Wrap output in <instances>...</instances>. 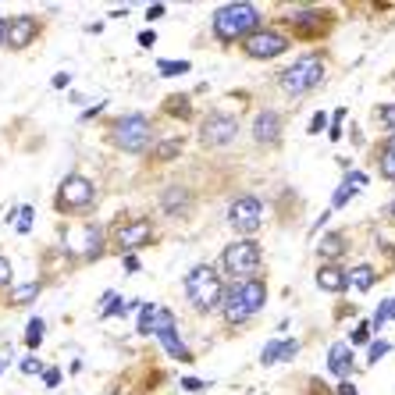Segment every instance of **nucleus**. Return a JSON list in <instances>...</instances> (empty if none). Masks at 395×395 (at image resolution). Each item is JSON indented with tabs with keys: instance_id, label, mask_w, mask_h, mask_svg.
Returning <instances> with one entry per match:
<instances>
[{
	"instance_id": "obj_7",
	"label": "nucleus",
	"mask_w": 395,
	"mask_h": 395,
	"mask_svg": "<svg viewBox=\"0 0 395 395\" xmlns=\"http://www.w3.org/2000/svg\"><path fill=\"white\" fill-rule=\"evenodd\" d=\"M61 246H65V253L75 260H100L103 249H107V239H103L100 224H72V228H65V235H61Z\"/></svg>"
},
{
	"instance_id": "obj_12",
	"label": "nucleus",
	"mask_w": 395,
	"mask_h": 395,
	"mask_svg": "<svg viewBox=\"0 0 395 395\" xmlns=\"http://www.w3.org/2000/svg\"><path fill=\"white\" fill-rule=\"evenodd\" d=\"M228 224H232L239 235H253L257 228L264 224V203L257 196L232 200V206H228Z\"/></svg>"
},
{
	"instance_id": "obj_26",
	"label": "nucleus",
	"mask_w": 395,
	"mask_h": 395,
	"mask_svg": "<svg viewBox=\"0 0 395 395\" xmlns=\"http://www.w3.org/2000/svg\"><path fill=\"white\" fill-rule=\"evenodd\" d=\"M374 121L392 136L395 132V103H381V107H374Z\"/></svg>"
},
{
	"instance_id": "obj_30",
	"label": "nucleus",
	"mask_w": 395,
	"mask_h": 395,
	"mask_svg": "<svg viewBox=\"0 0 395 395\" xmlns=\"http://www.w3.org/2000/svg\"><path fill=\"white\" fill-rule=\"evenodd\" d=\"M164 111L178 114V118H189V96H171L168 103H164Z\"/></svg>"
},
{
	"instance_id": "obj_27",
	"label": "nucleus",
	"mask_w": 395,
	"mask_h": 395,
	"mask_svg": "<svg viewBox=\"0 0 395 395\" xmlns=\"http://www.w3.org/2000/svg\"><path fill=\"white\" fill-rule=\"evenodd\" d=\"M182 153V142L178 139H168V142H157V147H153V157L157 160H175Z\"/></svg>"
},
{
	"instance_id": "obj_32",
	"label": "nucleus",
	"mask_w": 395,
	"mask_h": 395,
	"mask_svg": "<svg viewBox=\"0 0 395 395\" xmlns=\"http://www.w3.org/2000/svg\"><path fill=\"white\" fill-rule=\"evenodd\" d=\"M352 193H356V189H352V185H339V193H335V200H331V211H339V206H345L349 200H352Z\"/></svg>"
},
{
	"instance_id": "obj_40",
	"label": "nucleus",
	"mask_w": 395,
	"mask_h": 395,
	"mask_svg": "<svg viewBox=\"0 0 395 395\" xmlns=\"http://www.w3.org/2000/svg\"><path fill=\"white\" fill-rule=\"evenodd\" d=\"M22 370L25 374H39V370H43V363H39L36 356H29V360H22Z\"/></svg>"
},
{
	"instance_id": "obj_8",
	"label": "nucleus",
	"mask_w": 395,
	"mask_h": 395,
	"mask_svg": "<svg viewBox=\"0 0 395 395\" xmlns=\"http://www.w3.org/2000/svg\"><path fill=\"white\" fill-rule=\"evenodd\" d=\"M93 203H96V185H93L86 175H68V178H61L57 196H54L57 214H82V211H89Z\"/></svg>"
},
{
	"instance_id": "obj_37",
	"label": "nucleus",
	"mask_w": 395,
	"mask_h": 395,
	"mask_svg": "<svg viewBox=\"0 0 395 395\" xmlns=\"http://www.w3.org/2000/svg\"><path fill=\"white\" fill-rule=\"evenodd\" d=\"M8 281H11V260L0 257V285H8Z\"/></svg>"
},
{
	"instance_id": "obj_24",
	"label": "nucleus",
	"mask_w": 395,
	"mask_h": 395,
	"mask_svg": "<svg viewBox=\"0 0 395 395\" xmlns=\"http://www.w3.org/2000/svg\"><path fill=\"white\" fill-rule=\"evenodd\" d=\"M36 296H39V281H29V285H18L8 303H11V306H29Z\"/></svg>"
},
{
	"instance_id": "obj_29",
	"label": "nucleus",
	"mask_w": 395,
	"mask_h": 395,
	"mask_svg": "<svg viewBox=\"0 0 395 395\" xmlns=\"http://www.w3.org/2000/svg\"><path fill=\"white\" fill-rule=\"evenodd\" d=\"M388 317H395V299H381V306H378V317L370 321V331H378Z\"/></svg>"
},
{
	"instance_id": "obj_15",
	"label": "nucleus",
	"mask_w": 395,
	"mask_h": 395,
	"mask_svg": "<svg viewBox=\"0 0 395 395\" xmlns=\"http://www.w3.org/2000/svg\"><path fill=\"white\" fill-rule=\"evenodd\" d=\"M36 36H39V22L32 14H14L8 18V36H4V47L8 50H25L36 43Z\"/></svg>"
},
{
	"instance_id": "obj_19",
	"label": "nucleus",
	"mask_w": 395,
	"mask_h": 395,
	"mask_svg": "<svg viewBox=\"0 0 395 395\" xmlns=\"http://www.w3.org/2000/svg\"><path fill=\"white\" fill-rule=\"evenodd\" d=\"M328 367H331V374H335L339 381H349V374H352V349L345 342H335L331 352H328Z\"/></svg>"
},
{
	"instance_id": "obj_23",
	"label": "nucleus",
	"mask_w": 395,
	"mask_h": 395,
	"mask_svg": "<svg viewBox=\"0 0 395 395\" xmlns=\"http://www.w3.org/2000/svg\"><path fill=\"white\" fill-rule=\"evenodd\" d=\"M374 281H378V275H374L370 264H360V267H352V271H349V288H356V292H370Z\"/></svg>"
},
{
	"instance_id": "obj_39",
	"label": "nucleus",
	"mask_w": 395,
	"mask_h": 395,
	"mask_svg": "<svg viewBox=\"0 0 395 395\" xmlns=\"http://www.w3.org/2000/svg\"><path fill=\"white\" fill-rule=\"evenodd\" d=\"M367 339H370V324H360L356 331H352V342H356V345H360V342H367Z\"/></svg>"
},
{
	"instance_id": "obj_38",
	"label": "nucleus",
	"mask_w": 395,
	"mask_h": 395,
	"mask_svg": "<svg viewBox=\"0 0 395 395\" xmlns=\"http://www.w3.org/2000/svg\"><path fill=\"white\" fill-rule=\"evenodd\" d=\"M43 381H47V388H57V381H61V370H57V367L43 370Z\"/></svg>"
},
{
	"instance_id": "obj_11",
	"label": "nucleus",
	"mask_w": 395,
	"mask_h": 395,
	"mask_svg": "<svg viewBox=\"0 0 395 395\" xmlns=\"http://www.w3.org/2000/svg\"><path fill=\"white\" fill-rule=\"evenodd\" d=\"M288 47H292V39H288L285 32H278V29H257L249 39H242V50H246V57H253V61H271V57H278V54H285Z\"/></svg>"
},
{
	"instance_id": "obj_17",
	"label": "nucleus",
	"mask_w": 395,
	"mask_h": 395,
	"mask_svg": "<svg viewBox=\"0 0 395 395\" xmlns=\"http://www.w3.org/2000/svg\"><path fill=\"white\" fill-rule=\"evenodd\" d=\"M189 206H193V193L185 189V185H168V189L160 193V211L164 214L182 217V214H189Z\"/></svg>"
},
{
	"instance_id": "obj_22",
	"label": "nucleus",
	"mask_w": 395,
	"mask_h": 395,
	"mask_svg": "<svg viewBox=\"0 0 395 395\" xmlns=\"http://www.w3.org/2000/svg\"><path fill=\"white\" fill-rule=\"evenodd\" d=\"M378 171H381L388 182H395V132L381 142V150H378Z\"/></svg>"
},
{
	"instance_id": "obj_6",
	"label": "nucleus",
	"mask_w": 395,
	"mask_h": 395,
	"mask_svg": "<svg viewBox=\"0 0 395 395\" xmlns=\"http://www.w3.org/2000/svg\"><path fill=\"white\" fill-rule=\"evenodd\" d=\"M111 139H114V147L125 150V153H147V147L153 142V125H150L147 114L129 111V114L118 118Z\"/></svg>"
},
{
	"instance_id": "obj_35",
	"label": "nucleus",
	"mask_w": 395,
	"mask_h": 395,
	"mask_svg": "<svg viewBox=\"0 0 395 395\" xmlns=\"http://www.w3.org/2000/svg\"><path fill=\"white\" fill-rule=\"evenodd\" d=\"M342 121H345V111L339 107L335 114H331V129H328V136H331V139H342Z\"/></svg>"
},
{
	"instance_id": "obj_48",
	"label": "nucleus",
	"mask_w": 395,
	"mask_h": 395,
	"mask_svg": "<svg viewBox=\"0 0 395 395\" xmlns=\"http://www.w3.org/2000/svg\"><path fill=\"white\" fill-rule=\"evenodd\" d=\"M388 214H392V217H395V200H392V203H388Z\"/></svg>"
},
{
	"instance_id": "obj_25",
	"label": "nucleus",
	"mask_w": 395,
	"mask_h": 395,
	"mask_svg": "<svg viewBox=\"0 0 395 395\" xmlns=\"http://www.w3.org/2000/svg\"><path fill=\"white\" fill-rule=\"evenodd\" d=\"M157 310L160 306H153V303L139 306V335H153L157 331Z\"/></svg>"
},
{
	"instance_id": "obj_47",
	"label": "nucleus",
	"mask_w": 395,
	"mask_h": 395,
	"mask_svg": "<svg viewBox=\"0 0 395 395\" xmlns=\"http://www.w3.org/2000/svg\"><path fill=\"white\" fill-rule=\"evenodd\" d=\"M4 36H8V18H0V47H4Z\"/></svg>"
},
{
	"instance_id": "obj_28",
	"label": "nucleus",
	"mask_w": 395,
	"mask_h": 395,
	"mask_svg": "<svg viewBox=\"0 0 395 395\" xmlns=\"http://www.w3.org/2000/svg\"><path fill=\"white\" fill-rule=\"evenodd\" d=\"M39 342H43V321L32 317V324L25 328V345H29V349H39Z\"/></svg>"
},
{
	"instance_id": "obj_49",
	"label": "nucleus",
	"mask_w": 395,
	"mask_h": 395,
	"mask_svg": "<svg viewBox=\"0 0 395 395\" xmlns=\"http://www.w3.org/2000/svg\"><path fill=\"white\" fill-rule=\"evenodd\" d=\"M4 367H8V360H0V370H4Z\"/></svg>"
},
{
	"instance_id": "obj_33",
	"label": "nucleus",
	"mask_w": 395,
	"mask_h": 395,
	"mask_svg": "<svg viewBox=\"0 0 395 395\" xmlns=\"http://www.w3.org/2000/svg\"><path fill=\"white\" fill-rule=\"evenodd\" d=\"M18 214H22V217H18V235H25L29 232V228H32V217H36V211H32V206H22V211H18Z\"/></svg>"
},
{
	"instance_id": "obj_44",
	"label": "nucleus",
	"mask_w": 395,
	"mask_h": 395,
	"mask_svg": "<svg viewBox=\"0 0 395 395\" xmlns=\"http://www.w3.org/2000/svg\"><path fill=\"white\" fill-rule=\"evenodd\" d=\"M68 82H72V75H65V72H61V75H54V86H57V89H65Z\"/></svg>"
},
{
	"instance_id": "obj_31",
	"label": "nucleus",
	"mask_w": 395,
	"mask_h": 395,
	"mask_svg": "<svg viewBox=\"0 0 395 395\" xmlns=\"http://www.w3.org/2000/svg\"><path fill=\"white\" fill-rule=\"evenodd\" d=\"M160 75H185L189 72V61H157Z\"/></svg>"
},
{
	"instance_id": "obj_3",
	"label": "nucleus",
	"mask_w": 395,
	"mask_h": 395,
	"mask_svg": "<svg viewBox=\"0 0 395 395\" xmlns=\"http://www.w3.org/2000/svg\"><path fill=\"white\" fill-rule=\"evenodd\" d=\"M185 296H189L193 310L200 314H214V310L224 303V281L214 267L206 264H196L189 275H185Z\"/></svg>"
},
{
	"instance_id": "obj_41",
	"label": "nucleus",
	"mask_w": 395,
	"mask_h": 395,
	"mask_svg": "<svg viewBox=\"0 0 395 395\" xmlns=\"http://www.w3.org/2000/svg\"><path fill=\"white\" fill-rule=\"evenodd\" d=\"M157 18H164V4H150L147 8V22H157Z\"/></svg>"
},
{
	"instance_id": "obj_42",
	"label": "nucleus",
	"mask_w": 395,
	"mask_h": 395,
	"mask_svg": "<svg viewBox=\"0 0 395 395\" xmlns=\"http://www.w3.org/2000/svg\"><path fill=\"white\" fill-rule=\"evenodd\" d=\"M324 121H328L324 114H314V121H310V132H314V136H317V132H324Z\"/></svg>"
},
{
	"instance_id": "obj_18",
	"label": "nucleus",
	"mask_w": 395,
	"mask_h": 395,
	"mask_svg": "<svg viewBox=\"0 0 395 395\" xmlns=\"http://www.w3.org/2000/svg\"><path fill=\"white\" fill-rule=\"evenodd\" d=\"M317 288H324V292H345L349 288V271L339 267V264L317 267Z\"/></svg>"
},
{
	"instance_id": "obj_4",
	"label": "nucleus",
	"mask_w": 395,
	"mask_h": 395,
	"mask_svg": "<svg viewBox=\"0 0 395 395\" xmlns=\"http://www.w3.org/2000/svg\"><path fill=\"white\" fill-rule=\"evenodd\" d=\"M324 82V61L317 54H303L299 61H292L288 68L278 72V86L288 96H303V93H314Z\"/></svg>"
},
{
	"instance_id": "obj_14",
	"label": "nucleus",
	"mask_w": 395,
	"mask_h": 395,
	"mask_svg": "<svg viewBox=\"0 0 395 395\" xmlns=\"http://www.w3.org/2000/svg\"><path fill=\"white\" fill-rule=\"evenodd\" d=\"M281 22L292 29L296 36H303V39H314V36H321L324 29H328V11H317V8H303V11H288V14H281Z\"/></svg>"
},
{
	"instance_id": "obj_45",
	"label": "nucleus",
	"mask_w": 395,
	"mask_h": 395,
	"mask_svg": "<svg viewBox=\"0 0 395 395\" xmlns=\"http://www.w3.org/2000/svg\"><path fill=\"white\" fill-rule=\"evenodd\" d=\"M125 271L136 275V271H139V260H136V257H125Z\"/></svg>"
},
{
	"instance_id": "obj_1",
	"label": "nucleus",
	"mask_w": 395,
	"mask_h": 395,
	"mask_svg": "<svg viewBox=\"0 0 395 395\" xmlns=\"http://www.w3.org/2000/svg\"><path fill=\"white\" fill-rule=\"evenodd\" d=\"M267 303V285L264 278H246V281H232V288H224V321L228 324H246L253 314H260Z\"/></svg>"
},
{
	"instance_id": "obj_9",
	"label": "nucleus",
	"mask_w": 395,
	"mask_h": 395,
	"mask_svg": "<svg viewBox=\"0 0 395 395\" xmlns=\"http://www.w3.org/2000/svg\"><path fill=\"white\" fill-rule=\"evenodd\" d=\"M239 136V121L235 114H224V111H211L203 121H200V142L206 150H217V147H228Z\"/></svg>"
},
{
	"instance_id": "obj_16",
	"label": "nucleus",
	"mask_w": 395,
	"mask_h": 395,
	"mask_svg": "<svg viewBox=\"0 0 395 395\" xmlns=\"http://www.w3.org/2000/svg\"><path fill=\"white\" fill-rule=\"evenodd\" d=\"M253 139L260 142V147H275V142L281 139V114L278 111H260L253 118Z\"/></svg>"
},
{
	"instance_id": "obj_43",
	"label": "nucleus",
	"mask_w": 395,
	"mask_h": 395,
	"mask_svg": "<svg viewBox=\"0 0 395 395\" xmlns=\"http://www.w3.org/2000/svg\"><path fill=\"white\" fill-rule=\"evenodd\" d=\"M153 43H157V36H153L150 29H147V32H139V47H153Z\"/></svg>"
},
{
	"instance_id": "obj_5",
	"label": "nucleus",
	"mask_w": 395,
	"mask_h": 395,
	"mask_svg": "<svg viewBox=\"0 0 395 395\" xmlns=\"http://www.w3.org/2000/svg\"><path fill=\"white\" fill-rule=\"evenodd\" d=\"M260 260H264L260 242L239 239V242H232V246H224V253H221V271L232 278V281H246V278H257Z\"/></svg>"
},
{
	"instance_id": "obj_46",
	"label": "nucleus",
	"mask_w": 395,
	"mask_h": 395,
	"mask_svg": "<svg viewBox=\"0 0 395 395\" xmlns=\"http://www.w3.org/2000/svg\"><path fill=\"white\" fill-rule=\"evenodd\" d=\"M339 395H356V388H352V381H339Z\"/></svg>"
},
{
	"instance_id": "obj_36",
	"label": "nucleus",
	"mask_w": 395,
	"mask_h": 395,
	"mask_svg": "<svg viewBox=\"0 0 395 395\" xmlns=\"http://www.w3.org/2000/svg\"><path fill=\"white\" fill-rule=\"evenodd\" d=\"M178 385H182L185 392H203V388H206V381H200V378H182Z\"/></svg>"
},
{
	"instance_id": "obj_10",
	"label": "nucleus",
	"mask_w": 395,
	"mask_h": 395,
	"mask_svg": "<svg viewBox=\"0 0 395 395\" xmlns=\"http://www.w3.org/2000/svg\"><path fill=\"white\" fill-rule=\"evenodd\" d=\"M150 239H153V221L150 217H129V221L114 224V232H111L114 249H118V253H125V257H132V249L147 246Z\"/></svg>"
},
{
	"instance_id": "obj_50",
	"label": "nucleus",
	"mask_w": 395,
	"mask_h": 395,
	"mask_svg": "<svg viewBox=\"0 0 395 395\" xmlns=\"http://www.w3.org/2000/svg\"><path fill=\"white\" fill-rule=\"evenodd\" d=\"M114 395H129V392H114Z\"/></svg>"
},
{
	"instance_id": "obj_13",
	"label": "nucleus",
	"mask_w": 395,
	"mask_h": 395,
	"mask_svg": "<svg viewBox=\"0 0 395 395\" xmlns=\"http://www.w3.org/2000/svg\"><path fill=\"white\" fill-rule=\"evenodd\" d=\"M153 335L164 342V349H168L175 360H182V363L196 360V356H193V349L178 339V324H175V314H171L168 306H160V310H157V331H153Z\"/></svg>"
},
{
	"instance_id": "obj_34",
	"label": "nucleus",
	"mask_w": 395,
	"mask_h": 395,
	"mask_svg": "<svg viewBox=\"0 0 395 395\" xmlns=\"http://www.w3.org/2000/svg\"><path fill=\"white\" fill-rule=\"evenodd\" d=\"M385 352H388V342H385V339H378V342H374V345L367 349V363L374 367V363H378V360L385 356Z\"/></svg>"
},
{
	"instance_id": "obj_20",
	"label": "nucleus",
	"mask_w": 395,
	"mask_h": 395,
	"mask_svg": "<svg viewBox=\"0 0 395 395\" xmlns=\"http://www.w3.org/2000/svg\"><path fill=\"white\" fill-rule=\"evenodd\" d=\"M345 249H349V239H345V232H328V235L317 242V257L331 264V260L345 257Z\"/></svg>"
},
{
	"instance_id": "obj_2",
	"label": "nucleus",
	"mask_w": 395,
	"mask_h": 395,
	"mask_svg": "<svg viewBox=\"0 0 395 395\" xmlns=\"http://www.w3.org/2000/svg\"><path fill=\"white\" fill-rule=\"evenodd\" d=\"M257 29H264V11L257 4H224L214 11V36L221 43L249 39Z\"/></svg>"
},
{
	"instance_id": "obj_21",
	"label": "nucleus",
	"mask_w": 395,
	"mask_h": 395,
	"mask_svg": "<svg viewBox=\"0 0 395 395\" xmlns=\"http://www.w3.org/2000/svg\"><path fill=\"white\" fill-rule=\"evenodd\" d=\"M296 352H299V342H296V339H288V342H267V345H264L260 363H264V367H271V363H278V360H292Z\"/></svg>"
}]
</instances>
